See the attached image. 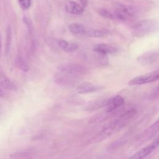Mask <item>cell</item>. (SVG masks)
<instances>
[{
    "label": "cell",
    "instance_id": "cell-1",
    "mask_svg": "<svg viewBox=\"0 0 159 159\" xmlns=\"http://www.w3.org/2000/svg\"><path fill=\"white\" fill-rule=\"evenodd\" d=\"M137 111L135 109H131L126 111L120 114L116 120L111 124L106 125L93 139V142H99L113 135L119 131L122 128L130 122L137 114Z\"/></svg>",
    "mask_w": 159,
    "mask_h": 159
},
{
    "label": "cell",
    "instance_id": "cell-2",
    "mask_svg": "<svg viewBox=\"0 0 159 159\" xmlns=\"http://www.w3.org/2000/svg\"><path fill=\"white\" fill-rule=\"evenodd\" d=\"M158 29V23L155 20L145 19L134 24L131 32L134 36L142 37L154 32Z\"/></svg>",
    "mask_w": 159,
    "mask_h": 159
},
{
    "label": "cell",
    "instance_id": "cell-3",
    "mask_svg": "<svg viewBox=\"0 0 159 159\" xmlns=\"http://www.w3.org/2000/svg\"><path fill=\"white\" fill-rule=\"evenodd\" d=\"M112 14L114 19H117L122 21H129L135 18L137 11L133 7L119 4Z\"/></svg>",
    "mask_w": 159,
    "mask_h": 159
},
{
    "label": "cell",
    "instance_id": "cell-4",
    "mask_svg": "<svg viewBox=\"0 0 159 159\" xmlns=\"http://www.w3.org/2000/svg\"><path fill=\"white\" fill-rule=\"evenodd\" d=\"M59 73H61L74 78L83 75L86 73V68L80 64L73 63H65L58 67Z\"/></svg>",
    "mask_w": 159,
    "mask_h": 159
},
{
    "label": "cell",
    "instance_id": "cell-5",
    "mask_svg": "<svg viewBox=\"0 0 159 159\" xmlns=\"http://www.w3.org/2000/svg\"><path fill=\"white\" fill-rule=\"evenodd\" d=\"M159 78V70H156L153 71L136 76L131 79L129 82V85H141L147 83L156 81Z\"/></svg>",
    "mask_w": 159,
    "mask_h": 159
},
{
    "label": "cell",
    "instance_id": "cell-6",
    "mask_svg": "<svg viewBox=\"0 0 159 159\" xmlns=\"http://www.w3.org/2000/svg\"><path fill=\"white\" fill-rule=\"evenodd\" d=\"M158 137H157L151 144L137 151L132 156L130 157L129 158H132V159L144 158L147 156H148L150 153H152L158 147Z\"/></svg>",
    "mask_w": 159,
    "mask_h": 159
},
{
    "label": "cell",
    "instance_id": "cell-7",
    "mask_svg": "<svg viewBox=\"0 0 159 159\" xmlns=\"http://www.w3.org/2000/svg\"><path fill=\"white\" fill-rule=\"evenodd\" d=\"M102 88V86L95 84L90 82H84L77 86L76 88V91L78 94H87L96 92Z\"/></svg>",
    "mask_w": 159,
    "mask_h": 159
},
{
    "label": "cell",
    "instance_id": "cell-8",
    "mask_svg": "<svg viewBox=\"0 0 159 159\" xmlns=\"http://www.w3.org/2000/svg\"><path fill=\"white\" fill-rule=\"evenodd\" d=\"M158 60V53L157 51H150L146 52L137 58L139 63L144 65H150L157 61Z\"/></svg>",
    "mask_w": 159,
    "mask_h": 159
},
{
    "label": "cell",
    "instance_id": "cell-9",
    "mask_svg": "<svg viewBox=\"0 0 159 159\" xmlns=\"http://www.w3.org/2000/svg\"><path fill=\"white\" fill-rule=\"evenodd\" d=\"M93 50L98 54L106 55L108 54L116 53L118 48L111 44L107 43H99L93 47Z\"/></svg>",
    "mask_w": 159,
    "mask_h": 159
},
{
    "label": "cell",
    "instance_id": "cell-10",
    "mask_svg": "<svg viewBox=\"0 0 159 159\" xmlns=\"http://www.w3.org/2000/svg\"><path fill=\"white\" fill-rule=\"evenodd\" d=\"M124 103V98L120 95H116L109 98L108 104L106 106V112L111 113L118 108L120 107Z\"/></svg>",
    "mask_w": 159,
    "mask_h": 159
},
{
    "label": "cell",
    "instance_id": "cell-11",
    "mask_svg": "<svg viewBox=\"0 0 159 159\" xmlns=\"http://www.w3.org/2000/svg\"><path fill=\"white\" fill-rule=\"evenodd\" d=\"M65 10L67 12L75 14V15H81L84 12V8L80 5L78 3L73 1H68L65 4Z\"/></svg>",
    "mask_w": 159,
    "mask_h": 159
},
{
    "label": "cell",
    "instance_id": "cell-12",
    "mask_svg": "<svg viewBox=\"0 0 159 159\" xmlns=\"http://www.w3.org/2000/svg\"><path fill=\"white\" fill-rule=\"evenodd\" d=\"M59 47L67 53H71L76 51L78 48V45L73 42H68L63 39H60L57 41Z\"/></svg>",
    "mask_w": 159,
    "mask_h": 159
},
{
    "label": "cell",
    "instance_id": "cell-13",
    "mask_svg": "<svg viewBox=\"0 0 159 159\" xmlns=\"http://www.w3.org/2000/svg\"><path fill=\"white\" fill-rule=\"evenodd\" d=\"M109 101V98L99 99L94 101H92L87 105L85 109L86 110L89 111H93L95 110H98L102 107H106L108 104Z\"/></svg>",
    "mask_w": 159,
    "mask_h": 159
},
{
    "label": "cell",
    "instance_id": "cell-14",
    "mask_svg": "<svg viewBox=\"0 0 159 159\" xmlns=\"http://www.w3.org/2000/svg\"><path fill=\"white\" fill-rule=\"evenodd\" d=\"M158 120H157L154 124H153L150 127L147 129L142 134H141L140 138L142 140H148V139H150L153 135H155V134L158 132Z\"/></svg>",
    "mask_w": 159,
    "mask_h": 159
},
{
    "label": "cell",
    "instance_id": "cell-15",
    "mask_svg": "<svg viewBox=\"0 0 159 159\" xmlns=\"http://www.w3.org/2000/svg\"><path fill=\"white\" fill-rule=\"evenodd\" d=\"M70 31L74 35H81L86 34L85 27L81 24L79 23H73L69 25Z\"/></svg>",
    "mask_w": 159,
    "mask_h": 159
},
{
    "label": "cell",
    "instance_id": "cell-16",
    "mask_svg": "<svg viewBox=\"0 0 159 159\" xmlns=\"http://www.w3.org/2000/svg\"><path fill=\"white\" fill-rule=\"evenodd\" d=\"M0 86L7 90H16V86L5 75H0Z\"/></svg>",
    "mask_w": 159,
    "mask_h": 159
},
{
    "label": "cell",
    "instance_id": "cell-17",
    "mask_svg": "<svg viewBox=\"0 0 159 159\" xmlns=\"http://www.w3.org/2000/svg\"><path fill=\"white\" fill-rule=\"evenodd\" d=\"M107 34V32L106 30H102L99 29H91L86 32V34L88 36L91 37H104Z\"/></svg>",
    "mask_w": 159,
    "mask_h": 159
},
{
    "label": "cell",
    "instance_id": "cell-18",
    "mask_svg": "<svg viewBox=\"0 0 159 159\" xmlns=\"http://www.w3.org/2000/svg\"><path fill=\"white\" fill-rule=\"evenodd\" d=\"M16 63L17 66L21 70H22L24 71H28L29 67H28L27 63H25V61L24 60V59L21 57H20V56L17 57V58H16Z\"/></svg>",
    "mask_w": 159,
    "mask_h": 159
},
{
    "label": "cell",
    "instance_id": "cell-19",
    "mask_svg": "<svg viewBox=\"0 0 159 159\" xmlns=\"http://www.w3.org/2000/svg\"><path fill=\"white\" fill-rule=\"evenodd\" d=\"M31 153L29 152L22 151V152H17L13 153H11L10 155L11 158H30Z\"/></svg>",
    "mask_w": 159,
    "mask_h": 159
},
{
    "label": "cell",
    "instance_id": "cell-20",
    "mask_svg": "<svg viewBox=\"0 0 159 159\" xmlns=\"http://www.w3.org/2000/svg\"><path fill=\"white\" fill-rule=\"evenodd\" d=\"M19 6L24 10H27L31 6V0H18Z\"/></svg>",
    "mask_w": 159,
    "mask_h": 159
},
{
    "label": "cell",
    "instance_id": "cell-21",
    "mask_svg": "<svg viewBox=\"0 0 159 159\" xmlns=\"http://www.w3.org/2000/svg\"><path fill=\"white\" fill-rule=\"evenodd\" d=\"M99 14L101 16H103V17H106V18L111 19H114V16H113V14L111 13V12H109V11H107L106 9H101V10L99 11Z\"/></svg>",
    "mask_w": 159,
    "mask_h": 159
},
{
    "label": "cell",
    "instance_id": "cell-22",
    "mask_svg": "<svg viewBox=\"0 0 159 159\" xmlns=\"http://www.w3.org/2000/svg\"><path fill=\"white\" fill-rule=\"evenodd\" d=\"M11 33L10 29L7 30V40H6V53H8L10 49V46H11Z\"/></svg>",
    "mask_w": 159,
    "mask_h": 159
},
{
    "label": "cell",
    "instance_id": "cell-23",
    "mask_svg": "<svg viewBox=\"0 0 159 159\" xmlns=\"http://www.w3.org/2000/svg\"><path fill=\"white\" fill-rule=\"evenodd\" d=\"M80 2H81V6L85 8L86 6H87V4H88V0H80Z\"/></svg>",
    "mask_w": 159,
    "mask_h": 159
},
{
    "label": "cell",
    "instance_id": "cell-24",
    "mask_svg": "<svg viewBox=\"0 0 159 159\" xmlns=\"http://www.w3.org/2000/svg\"><path fill=\"white\" fill-rule=\"evenodd\" d=\"M4 95H5L4 91L2 90V88L0 86V96H1V97H3V96H4Z\"/></svg>",
    "mask_w": 159,
    "mask_h": 159
},
{
    "label": "cell",
    "instance_id": "cell-25",
    "mask_svg": "<svg viewBox=\"0 0 159 159\" xmlns=\"http://www.w3.org/2000/svg\"><path fill=\"white\" fill-rule=\"evenodd\" d=\"M1 35H0V52H1Z\"/></svg>",
    "mask_w": 159,
    "mask_h": 159
}]
</instances>
